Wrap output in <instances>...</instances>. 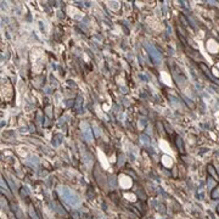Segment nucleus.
Instances as JSON below:
<instances>
[{
	"mask_svg": "<svg viewBox=\"0 0 219 219\" xmlns=\"http://www.w3.org/2000/svg\"><path fill=\"white\" fill-rule=\"evenodd\" d=\"M211 196H212L213 200H217V198H218L219 197V186H217L216 189L211 192Z\"/></svg>",
	"mask_w": 219,
	"mask_h": 219,
	"instance_id": "f257e3e1",
	"label": "nucleus"
}]
</instances>
